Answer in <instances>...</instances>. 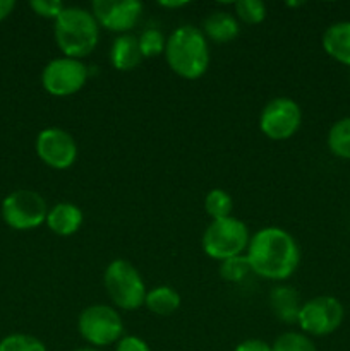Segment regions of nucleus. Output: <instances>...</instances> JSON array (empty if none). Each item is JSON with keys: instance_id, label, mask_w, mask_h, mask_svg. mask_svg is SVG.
Listing matches in <instances>:
<instances>
[{"instance_id": "nucleus-8", "label": "nucleus", "mask_w": 350, "mask_h": 351, "mask_svg": "<svg viewBox=\"0 0 350 351\" xmlns=\"http://www.w3.org/2000/svg\"><path fill=\"white\" fill-rule=\"evenodd\" d=\"M343 317H345V308L338 298L319 295L302 304L297 324L304 335L323 338L333 335L342 326Z\"/></svg>"}, {"instance_id": "nucleus-11", "label": "nucleus", "mask_w": 350, "mask_h": 351, "mask_svg": "<svg viewBox=\"0 0 350 351\" xmlns=\"http://www.w3.org/2000/svg\"><path fill=\"white\" fill-rule=\"evenodd\" d=\"M38 158L54 170H67L75 163L78 158V143L64 129L48 127L36 136L34 143Z\"/></svg>"}, {"instance_id": "nucleus-16", "label": "nucleus", "mask_w": 350, "mask_h": 351, "mask_svg": "<svg viewBox=\"0 0 350 351\" xmlns=\"http://www.w3.org/2000/svg\"><path fill=\"white\" fill-rule=\"evenodd\" d=\"M143 58L137 36L127 33L119 34L113 40L112 48H110V62H112L113 69L120 72L134 71Z\"/></svg>"}, {"instance_id": "nucleus-17", "label": "nucleus", "mask_w": 350, "mask_h": 351, "mask_svg": "<svg viewBox=\"0 0 350 351\" xmlns=\"http://www.w3.org/2000/svg\"><path fill=\"white\" fill-rule=\"evenodd\" d=\"M270 307L285 324H297L299 312H301V295L292 287H277L270 293Z\"/></svg>"}, {"instance_id": "nucleus-14", "label": "nucleus", "mask_w": 350, "mask_h": 351, "mask_svg": "<svg viewBox=\"0 0 350 351\" xmlns=\"http://www.w3.org/2000/svg\"><path fill=\"white\" fill-rule=\"evenodd\" d=\"M45 225L58 237H72L82 225V211L72 202H57L48 209Z\"/></svg>"}, {"instance_id": "nucleus-12", "label": "nucleus", "mask_w": 350, "mask_h": 351, "mask_svg": "<svg viewBox=\"0 0 350 351\" xmlns=\"http://www.w3.org/2000/svg\"><path fill=\"white\" fill-rule=\"evenodd\" d=\"M91 14L96 23L105 29L127 34L143 16V3L139 0H95Z\"/></svg>"}, {"instance_id": "nucleus-19", "label": "nucleus", "mask_w": 350, "mask_h": 351, "mask_svg": "<svg viewBox=\"0 0 350 351\" xmlns=\"http://www.w3.org/2000/svg\"><path fill=\"white\" fill-rule=\"evenodd\" d=\"M326 144L331 154L350 160V117H343L329 127Z\"/></svg>"}, {"instance_id": "nucleus-25", "label": "nucleus", "mask_w": 350, "mask_h": 351, "mask_svg": "<svg viewBox=\"0 0 350 351\" xmlns=\"http://www.w3.org/2000/svg\"><path fill=\"white\" fill-rule=\"evenodd\" d=\"M0 351H47V346L34 336L14 332L0 341Z\"/></svg>"}, {"instance_id": "nucleus-18", "label": "nucleus", "mask_w": 350, "mask_h": 351, "mask_svg": "<svg viewBox=\"0 0 350 351\" xmlns=\"http://www.w3.org/2000/svg\"><path fill=\"white\" fill-rule=\"evenodd\" d=\"M144 307L154 315H170L180 307V295L172 287L161 285L148 290L146 298H144Z\"/></svg>"}, {"instance_id": "nucleus-32", "label": "nucleus", "mask_w": 350, "mask_h": 351, "mask_svg": "<svg viewBox=\"0 0 350 351\" xmlns=\"http://www.w3.org/2000/svg\"><path fill=\"white\" fill-rule=\"evenodd\" d=\"M287 5H294V7H297V5H302V2H287Z\"/></svg>"}, {"instance_id": "nucleus-20", "label": "nucleus", "mask_w": 350, "mask_h": 351, "mask_svg": "<svg viewBox=\"0 0 350 351\" xmlns=\"http://www.w3.org/2000/svg\"><path fill=\"white\" fill-rule=\"evenodd\" d=\"M233 201L223 189H211L205 197V211L211 219H222L232 216Z\"/></svg>"}, {"instance_id": "nucleus-5", "label": "nucleus", "mask_w": 350, "mask_h": 351, "mask_svg": "<svg viewBox=\"0 0 350 351\" xmlns=\"http://www.w3.org/2000/svg\"><path fill=\"white\" fill-rule=\"evenodd\" d=\"M249 228L239 218L211 219L202 233V250L215 261H226L232 257L244 256L249 247Z\"/></svg>"}, {"instance_id": "nucleus-1", "label": "nucleus", "mask_w": 350, "mask_h": 351, "mask_svg": "<svg viewBox=\"0 0 350 351\" xmlns=\"http://www.w3.org/2000/svg\"><path fill=\"white\" fill-rule=\"evenodd\" d=\"M250 271L270 281H285L301 264L297 240L280 226H266L250 237L246 250Z\"/></svg>"}, {"instance_id": "nucleus-15", "label": "nucleus", "mask_w": 350, "mask_h": 351, "mask_svg": "<svg viewBox=\"0 0 350 351\" xmlns=\"http://www.w3.org/2000/svg\"><path fill=\"white\" fill-rule=\"evenodd\" d=\"M323 50L343 65H350V21H338L323 33Z\"/></svg>"}, {"instance_id": "nucleus-9", "label": "nucleus", "mask_w": 350, "mask_h": 351, "mask_svg": "<svg viewBox=\"0 0 350 351\" xmlns=\"http://www.w3.org/2000/svg\"><path fill=\"white\" fill-rule=\"evenodd\" d=\"M88 75V67L79 58L57 57L51 58L41 71V86L48 95L65 98L81 91Z\"/></svg>"}, {"instance_id": "nucleus-6", "label": "nucleus", "mask_w": 350, "mask_h": 351, "mask_svg": "<svg viewBox=\"0 0 350 351\" xmlns=\"http://www.w3.org/2000/svg\"><path fill=\"white\" fill-rule=\"evenodd\" d=\"M78 331L93 348L115 345L124 336V322L119 312L110 305L95 304L79 314Z\"/></svg>"}, {"instance_id": "nucleus-24", "label": "nucleus", "mask_w": 350, "mask_h": 351, "mask_svg": "<svg viewBox=\"0 0 350 351\" xmlns=\"http://www.w3.org/2000/svg\"><path fill=\"white\" fill-rule=\"evenodd\" d=\"M137 41H139V48H141V53H143V57H158V55H161L165 51V45H167V38L163 36V33H161L160 29H156V27H148V29H144L143 33L139 34V38H137Z\"/></svg>"}, {"instance_id": "nucleus-13", "label": "nucleus", "mask_w": 350, "mask_h": 351, "mask_svg": "<svg viewBox=\"0 0 350 351\" xmlns=\"http://www.w3.org/2000/svg\"><path fill=\"white\" fill-rule=\"evenodd\" d=\"M201 31L206 40L213 41V43L225 45L239 36L240 24L233 14L225 12V10H215V12L208 14L206 19L202 21Z\"/></svg>"}, {"instance_id": "nucleus-28", "label": "nucleus", "mask_w": 350, "mask_h": 351, "mask_svg": "<svg viewBox=\"0 0 350 351\" xmlns=\"http://www.w3.org/2000/svg\"><path fill=\"white\" fill-rule=\"evenodd\" d=\"M233 351H271V345H268L264 339L249 338L240 341Z\"/></svg>"}, {"instance_id": "nucleus-22", "label": "nucleus", "mask_w": 350, "mask_h": 351, "mask_svg": "<svg viewBox=\"0 0 350 351\" xmlns=\"http://www.w3.org/2000/svg\"><path fill=\"white\" fill-rule=\"evenodd\" d=\"M235 9V17L246 24H259L266 17L268 9L266 3L261 0H239L233 5Z\"/></svg>"}, {"instance_id": "nucleus-7", "label": "nucleus", "mask_w": 350, "mask_h": 351, "mask_svg": "<svg viewBox=\"0 0 350 351\" xmlns=\"http://www.w3.org/2000/svg\"><path fill=\"white\" fill-rule=\"evenodd\" d=\"M2 219L7 226L19 232L34 230L47 221L48 206L43 195L30 189L10 192L2 201Z\"/></svg>"}, {"instance_id": "nucleus-29", "label": "nucleus", "mask_w": 350, "mask_h": 351, "mask_svg": "<svg viewBox=\"0 0 350 351\" xmlns=\"http://www.w3.org/2000/svg\"><path fill=\"white\" fill-rule=\"evenodd\" d=\"M16 2L14 0H0V23L12 14Z\"/></svg>"}, {"instance_id": "nucleus-30", "label": "nucleus", "mask_w": 350, "mask_h": 351, "mask_svg": "<svg viewBox=\"0 0 350 351\" xmlns=\"http://www.w3.org/2000/svg\"><path fill=\"white\" fill-rule=\"evenodd\" d=\"M189 2H182V0H175V2H158V5L163 7V9H180V7H185Z\"/></svg>"}, {"instance_id": "nucleus-3", "label": "nucleus", "mask_w": 350, "mask_h": 351, "mask_svg": "<svg viewBox=\"0 0 350 351\" xmlns=\"http://www.w3.org/2000/svg\"><path fill=\"white\" fill-rule=\"evenodd\" d=\"M54 36L64 57L84 58L96 48L100 40V24L91 10L82 7H65L54 21Z\"/></svg>"}, {"instance_id": "nucleus-31", "label": "nucleus", "mask_w": 350, "mask_h": 351, "mask_svg": "<svg viewBox=\"0 0 350 351\" xmlns=\"http://www.w3.org/2000/svg\"><path fill=\"white\" fill-rule=\"evenodd\" d=\"M72 351H100L98 348H93V346H86V348H75Z\"/></svg>"}, {"instance_id": "nucleus-26", "label": "nucleus", "mask_w": 350, "mask_h": 351, "mask_svg": "<svg viewBox=\"0 0 350 351\" xmlns=\"http://www.w3.org/2000/svg\"><path fill=\"white\" fill-rule=\"evenodd\" d=\"M30 7L36 16L51 21L57 19L62 10L65 9V5L60 0H31Z\"/></svg>"}, {"instance_id": "nucleus-4", "label": "nucleus", "mask_w": 350, "mask_h": 351, "mask_svg": "<svg viewBox=\"0 0 350 351\" xmlns=\"http://www.w3.org/2000/svg\"><path fill=\"white\" fill-rule=\"evenodd\" d=\"M103 287L113 305L122 311H136L143 307L148 288L143 276L126 259H113L103 273Z\"/></svg>"}, {"instance_id": "nucleus-10", "label": "nucleus", "mask_w": 350, "mask_h": 351, "mask_svg": "<svg viewBox=\"0 0 350 351\" xmlns=\"http://www.w3.org/2000/svg\"><path fill=\"white\" fill-rule=\"evenodd\" d=\"M302 110L295 99L278 96L268 101L259 113V130L271 141H287L299 132Z\"/></svg>"}, {"instance_id": "nucleus-27", "label": "nucleus", "mask_w": 350, "mask_h": 351, "mask_svg": "<svg viewBox=\"0 0 350 351\" xmlns=\"http://www.w3.org/2000/svg\"><path fill=\"white\" fill-rule=\"evenodd\" d=\"M115 351H151V348L139 336H122L115 343Z\"/></svg>"}, {"instance_id": "nucleus-21", "label": "nucleus", "mask_w": 350, "mask_h": 351, "mask_svg": "<svg viewBox=\"0 0 350 351\" xmlns=\"http://www.w3.org/2000/svg\"><path fill=\"white\" fill-rule=\"evenodd\" d=\"M271 351H318V348L304 332L287 331L275 339Z\"/></svg>"}, {"instance_id": "nucleus-23", "label": "nucleus", "mask_w": 350, "mask_h": 351, "mask_svg": "<svg viewBox=\"0 0 350 351\" xmlns=\"http://www.w3.org/2000/svg\"><path fill=\"white\" fill-rule=\"evenodd\" d=\"M249 273H253V271H250L249 263H247L246 254L222 261V264H220V276L229 281V283H240L242 280H246Z\"/></svg>"}, {"instance_id": "nucleus-2", "label": "nucleus", "mask_w": 350, "mask_h": 351, "mask_svg": "<svg viewBox=\"0 0 350 351\" xmlns=\"http://www.w3.org/2000/svg\"><path fill=\"white\" fill-rule=\"evenodd\" d=\"M163 53L170 71L182 79L194 81L208 71L209 45L198 26L184 24L172 31Z\"/></svg>"}]
</instances>
